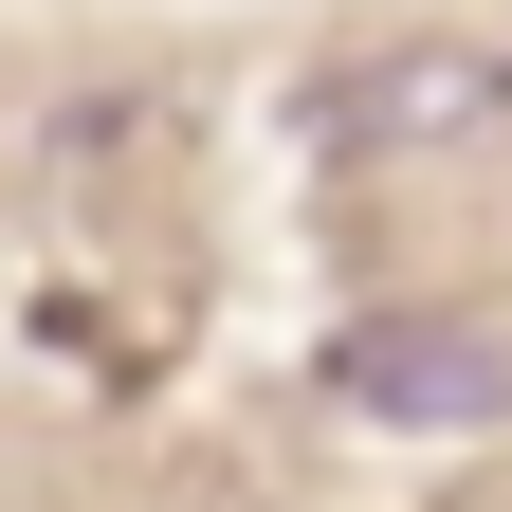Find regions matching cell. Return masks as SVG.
<instances>
[{"label": "cell", "mask_w": 512, "mask_h": 512, "mask_svg": "<svg viewBox=\"0 0 512 512\" xmlns=\"http://www.w3.org/2000/svg\"><path fill=\"white\" fill-rule=\"evenodd\" d=\"M330 403H366L384 439H476L512 421V348L458 311H366V330H330Z\"/></svg>", "instance_id": "obj_1"}, {"label": "cell", "mask_w": 512, "mask_h": 512, "mask_svg": "<svg viewBox=\"0 0 512 512\" xmlns=\"http://www.w3.org/2000/svg\"><path fill=\"white\" fill-rule=\"evenodd\" d=\"M311 128L366 147V165H403V147H439V128H494V55H458V37H439V55H384V74H348Z\"/></svg>", "instance_id": "obj_2"}, {"label": "cell", "mask_w": 512, "mask_h": 512, "mask_svg": "<svg viewBox=\"0 0 512 512\" xmlns=\"http://www.w3.org/2000/svg\"><path fill=\"white\" fill-rule=\"evenodd\" d=\"M494 110H512V55H494Z\"/></svg>", "instance_id": "obj_3"}]
</instances>
